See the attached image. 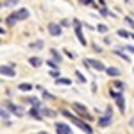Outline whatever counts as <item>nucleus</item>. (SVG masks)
Here are the masks:
<instances>
[{"label":"nucleus","instance_id":"27","mask_svg":"<svg viewBox=\"0 0 134 134\" xmlns=\"http://www.w3.org/2000/svg\"><path fill=\"white\" fill-rule=\"evenodd\" d=\"M16 4H18V0H5V2H4V5H9V7L16 5Z\"/></svg>","mask_w":134,"mask_h":134},{"label":"nucleus","instance_id":"4","mask_svg":"<svg viewBox=\"0 0 134 134\" xmlns=\"http://www.w3.org/2000/svg\"><path fill=\"white\" fill-rule=\"evenodd\" d=\"M4 107L7 109V113H13L14 116H23L25 114L23 107H20V105H16V104H13V102H4Z\"/></svg>","mask_w":134,"mask_h":134},{"label":"nucleus","instance_id":"18","mask_svg":"<svg viewBox=\"0 0 134 134\" xmlns=\"http://www.w3.org/2000/svg\"><path fill=\"white\" fill-rule=\"evenodd\" d=\"M55 84H59V86H70L72 81H70V79H64V77H57V79H55Z\"/></svg>","mask_w":134,"mask_h":134},{"label":"nucleus","instance_id":"12","mask_svg":"<svg viewBox=\"0 0 134 134\" xmlns=\"http://www.w3.org/2000/svg\"><path fill=\"white\" fill-rule=\"evenodd\" d=\"M29 116H31V118H36V120H41L43 118L41 113H40V107H31V109H29Z\"/></svg>","mask_w":134,"mask_h":134},{"label":"nucleus","instance_id":"5","mask_svg":"<svg viewBox=\"0 0 134 134\" xmlns=\"http://www.w3.org/2000/svg\"><path fill=\"white\" fill-rule=\"evenodd\" d=\"M111 97L116 100V105H118L120 113H125V97L124 95H122L120 91H113V90H111Z\"/></svg>","mask_w":134,"mask_h":134},{"label":"nucleus","instance_id":"25","mask_svg":"<svg viewBox=\"0 0 134 134\" xmlns=\"http://www.w3.org/2000/svg\"><path fill=\"white\" fill-rule=\"evenodd\" d=\"M97 31H98V32H102V34H105V32H107V25H104V23H98Z\"/></svg>","mask_w":134,"mask_h":134},{"label":"nucleus","instance_id":"8","mask_svg":"<svg viewBox=\"0 0 134 134\" xmlns=\"http://www.w3.org/2000/svg\"><path fill=\"white\" fill-rule=\"evenodd\" d=\"M0 75H5V77H14V75H16V70H14V66L2 64V66H0Z\"/></svg>","mask_w":134,"mask_h":134},{"label":"nucleus","instance_id":"9","mask_svg":"<svg viewBox=\"0 0 134 134\" xmlns=\"http://www.w3.org/2000/svg\"><path fill=\"white\" fill-rule=\"evenodd\" d=\"M47 29H48V32H50L52 36H61V32H63V27L59 23H48Z\"/></svg>","mask_w":134,"mask_h":134},{"label":"nucleus","instance_id":"13","mask_svg":"<svg viewBox=\"0 0 134 134\" xmlns=\"http://www.w3.org/2000/svg\"><path fill=\"white\" fill-rule=\"evenodd\" d=\"M25 102H27V104H31L32 107H40V105H41L40 98H36V97H25Z\"/></svg>","mask_w":134,"mask_h":134},{"label":"nucleus","instance_id":"3","mask_svg":"<svg viewBox=\"0 0 134 134\" xmlns=\"http://www.w3.org/2000/svg\"><path fill=\"white\" fill-rule=\"evenodd\" d=\"M73 29H75V36H77V40H79V43L82 45V47H86L88 45V41H86V38H84V34H82V23L79 20H73Z\"/></svg>","mask_w":134,"mask_h":134},{"label":"nucleus","instance_id":"30","mask_svg":"<svg viewBox=\"0 0 134 134\" xmlns=\"http://www.w3.org/2000/svg\"><path fill=\"white\" fill-rule=\"evenodd\" d=\"M7 116H9V113H7V111H4V109L0 107V118H4V120H5Z\"/></svg>","mask_w":134,"mask_h":134},{"label":"nucleus","instance_id":"15","mask_svg":"<svg viewBox=\"0 0 134 134\" xmlns=\"http://www.w3.org/2000/svg\"><path fill=\"white\" fill-rule=\"evenodd\" d=\"M104 72L107 73L109 77H118V75H120V70H118L116 66H109V68H105Z\"/></svg>","mask_w":134,"mask_h":134},{"label":"nucleus","instance_id":"21","mask_svg":"<svg viewBox=\"0 0 134 134\" xmlns=\"http://www.w3.org/2000/svg\"><path fill=\"white\" fill-rule=\"evenodd\" d=\"M18 90H20V91H31V90H32V84L23 82V84H20V86H18Z\"/></svg>","mask_w":134,"mask_h":134},{"label":"nucleus","instance_id":"1","mask_svg":"<svg viewBox=\"0 0 134 134\" xmlns=\"http://www.w3.org/2000/svg\"><path fill=\"white\" fill-rule=\"evenodd\" d=\"M61 114L64 116V118H68L70 122H72L73 125H77L81 131H84L86 134H93V129L88 125V122H84V120H81L79 116H75V114H72L70 111H66V109H61Z\"/></svg>","mask_w":134,"mask_h":134},{"label":"nucleus","instance_id":"40","mask_svg":"<svg viewBox=\"0 0 134 134\" xmlns=\"http://www.w3.org/2000/svg\"><path fill=\"white\" fill-rule=\"evenodd\" d=\"M2 5H4V4H2V2H0V9H2Z\"/></svg>","mask_w":134,"mask_h":134},{"label":"nucleus","instance_id":"14","mask_svg":"<svg viewBox=\"0 0 134 134\" xmlns=\"http://www.w3.org/2000/svg\"><path fill=\"white\" fill-rule=\"evenodd\" d=\"M111 122H113L111 116H100V118H98V125H100V127H109Z\"/></svg>","mask_w":134,"mask_h":134},{"label":"nucleus","instance_id":"39","mask_svg":"<svg viewBox=\"0 0 134 134\" xmlns=\"http://www.w3.org/2000/svg\"><path fill=\"white\" fill-rule=\"evenodd\" d=\"M38 134H48V132H45V131H43V132H38Z\"/></svg>","mask_w":134,"mask_h":134},{"label":"nucleus","instance_id":"36","mask_svg":"<svg viewBox=\"0 0 134 134\" xmlns=\"http://www.w3.org/2000/svg\"><path fill=\"white\" fill-rule=\"evenodd\" d=\"M131 127H132V129H134V118H132V120H131Z\"/></svg>","mask_w":134,"mask_h":134},{"label":"nucleus","instance_id":"34","mask_svg":"<svg viewBox=\"0 0 134 134\" xmlns=\"http://www.w3.org/2000/svg\"><path fill=\"white\" fill-rule=\"evenodd\" d=\"M64 54H66L70 59H73V57H75V54H73V52H70V50H64Z\"/></svg>","mask_w":134,"mask_h":134},{"label":"nucleus","instance_id":"20","mask_svg":"<svg viewBox=\"0 0 134 134\" xmlns=\"http://www.w3.org/2000/svg\"><path fill=\"white\" fill-rule=\"evenodd\" d=\"M113 54H116V55H118V57H122V59H124V61H127V63L131 61V57H129V55H127V54H124V52H122V50H114Z\"/></svg>","mask_w":134,"mask_h":134},{"label":"nucleus","instance_id":"31","mask_svg":"<svg viewBox=\"0 0 134 134\" xmlns=\"http://www.w3.org/2000/svg\"><path fill=\"white\" fill-rule=\"evenodd\" d=\"M47 64H48L50 68H54V70H57V63H55V61H48Z\"/></svg>","mask_w":134,"mask_h":134},{"label":"nucleus","instance_id":"11","mask_svg":"<svg viewBox=\"0 0 134 134\" xmlns=\"http://www.w3.org/2000/svg\"><path fill=\"white\" fill-rule=\"evenodd\" d=\"M40 113H41V116H47V118H54V116L57 114V111H54V109H50V107H40Z\"/></svg>","mask_w":134,"mask_h":134},{"label":"nucleus","instance_id":"19","mask_svg":"<svg viewBox=\"0 0 134 134\" xmlns=\"http://www.w3.org/2000/svg\"><path fill=\"white\" fill-rule=\"evenodd\" d=\"M43 40H38V41H32V43H29V47L31 48H43Z\"/></svg>","mask_w":134,"mask_h":134},{"label":"nucleus","instance_id":"7","mask_svg":"<svg viewBox=\"0 0 134 134\" xmlns=\"http://www.w3.org/2000/svg\"><path fill=\"white\" fill-rule=\"evenodd\" d=\"M31 16V13H29V9H25V7H21V9H18V11H14L13 13V18L16 21H21V20H27Z\"/></svg>","mask_w":134,"mask_h":134},{"label":"nucleus","instance_id":"33","mask_svg":"<svg viewBox=\"0 0 134 134\" xmlns=\"http://www.w3.org/2000/svg\"><path fill=\"white\" fill-rule=\"evenodd\" d=\"M50 75H52V77H55V79H57V77H59V70H50Z\"/></svg>","mask_w":134,"mask_h":134},{"label":"nucleus","instance_id":"41","mask_svg":"<svg viewBox=\"0 0 134 134\" xmlns=\"http://www.w3.org/2000/svg\"><path fill=\"white\" fill-rule=\"evenodd\" d=\"M0 43H2V41H0Z\"/></svg>","mask_w":134,"mask_h":134},{"label":"nucleus","instance_id":"2","mask_svg":"<svg viewBox=\"0 0 134 134\" xmlns=\"http://www.w3.org/2000/svg\"><path fill=\"white\" fill-rule=\"evenodd\" d=\"M72 107H73V111H77V114L81 116V120H82V118H84V122H90V120H93V116L88 113L86 105H82V104H79V102H73Z\"/></svg>","mask_w":134,"mask_h":134},{"label":"nucleus","instance_id":"22","mask_svg":"<svg viewBox=\"0 0 134 134\" xmlns=\"http://www.w3.org/2000/svg\"><path fill=\"white\" fill-rule=\"evenodd\" d=\"M75 79H77V81H79V82H86V77H84V75H82V73H81V72H79V70H77V72H75Z\"/></svg>","mask_w":134,"mask_h":134},{"label":"nucleus","instance_id":"32","mask_svg":"<svg viewBox=\"0 0 134 134\" xmlns=\"http://www.w3.org/2000/svg\"><path fill=\"white\" fill-rule=\"evenodd\" d=\"M59 25H61V27H70V20H63Z\"/></svg>","mask_w":134,"mask_h":134},{"label":"nucleus","instance_id":"28","mask_svg":"<svg viewBox=\"0 0 134 134\" xmlns=\"http://www.w3.org/2000/svg\"><path fill=\"white\" fill-rule=\"evenodd\" d=\"M79 2H81L82 5H95V4H93V0H79ZM95 7H98V5H95Z\"/></svg>","mask_w":134,"mask_h":134},{"label":"nucleus","instance_id":"38","mask_svg":"<svg viewBox=\"0 0 134 134\" xmlns=\"http://www.w3.org/2000/svg\"><path fill=\"white\" fill-rule=\"evenodd\" d=\"M131 38H132V40H134V32H131Z\"/></svg>","mask_w":134,"mask_h":134},{"label":"nucleus","instance_id":"29","mask_svg":"<svg viewBox=\"0 0 134 134\" xmlns=\"http://www.w3.org/2000/svg\"><path fill=\"white\" fill-rule=\"evenodd\" d=\"M114 88H118V90H124V82H122V81H114Z\"/></svg>","mask_w":134,"mask_h":134},{"label":"nucleus","instance_id":"10","mask_svg":"<svg viewBox=\"0 0 134 134\" xmlns=\"http://www.w3.org/2000/svg\"><path fill=\"white\" fill-rule=\"evenodd\" d=\"M55 132L57 134H72V129H70V125L57 122V124H55Z\"/></svg>","mask_w":134,"mask_h":134},{"label":"nucleus","instance_id":"24","mask_svg":"<svg viewBox=\"0 0 134 134\" xmlns=\"http://www.w3.org/2000/svg\"><path fill=\"white\" fill-rule=\"evenodd\" d=\"M41 90V95H43V98H47V100H52V98H55V97H52L50 93L47 91V90H43V88H40Z\"/></svg>","mask_w":134,"mask_h":134},{"label":"nucleus","instance_id":"6","mask_svg":"<svg viewBox=\"0 0 134 134\" xmlns=\"http://www.w3.org/2000/svg\"><path fill=\"white\" fill-rule=\"evenodd\" d=\"M84 64L90 66V68H93V70H98V72H104V70H105L104 63L98 61V59H84Z\"/></svg>","mask_w":134,"mask_h":134},{"label":"nucleus","instance_id":"16","mask_svg":"<svg viewBox=\"0 0 134 134\" xmlns=\"http://www.w3.org/2000/svg\"><path fill=\"white\" fill-rule=\"evenodd\" d=\"M50 54H52V57H54V61L57 63V64H59V63L63 61V57H61V54H59V52L55 50V48H50Z\"/></svg>","mask_w":134,"mask_h":134},{"label":"nucleus","instance_id":"35","mask_svg":"<svg viewBox=\"0 0 134 134\" xmlns=\"http://www.w3.org/2000/svg\"><path fill=\"white\" fill-rule=\"evenodd\" d=\"M125 50L131 52V54H134V47H132V45H129V47H125Z\"/></svg>","mask_w":134,"mask_h":134},{"label":"nucleus","instance_id":"23","mask_svg":"<svg viewBox=\"0 0 134 134\" xmlns=\"http://www.w3.org/2000/svg\"><path fill=\"white\" fill-rule=\"evenodd\" d=\"M118 36H120V38H127V40H129V38H131V32L120 29V31H118Z\"/></svg>","mask_w":134,"mask_h":134},{"label":"nucleus","instance_id":"17","mask_svg":"<svg viewBox=\"0 0 134 134\" xmlns=\"http://www.w3.org/2000/svg\"><path fill=\"white\" fill-rule=\"evenodd\" d=\"M29 63H31L32 66H41V64H43L41 57H36V55H32V57H29Z\"/></svg>","mask_w":134,"mask_h":134},{"label":"nucleus","instance_id":"37","mask_svg":"<svg viewBox=\"0 0 134 134\" xmlns=\"http://www.w3.org/2000/svg\"><path fill=\"white\" fill-rule=\"evenodd\" d=\"M4 32H5V31H4V29H2V27H0V34H4Z\"/></svg>","mask_w":134,"mask_h":134},{"label":"nucleus","instance_id":"26","mask_svg":"<svg viewBox=\"0 0 134 134\" xmlns=\"http://www.w3.org/2000/svg\"><path fill=\"white\" fill-rule=\"evenodd\" d=\"M125 23H127L129 27H132V29H134V18H131V16H125Z\"/></svg>","mask_w":134,"mask_h":134}]
</instances>
